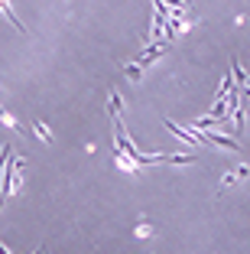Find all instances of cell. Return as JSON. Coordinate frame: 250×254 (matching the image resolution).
Masks as SVG:
<instances>
[{
	"label": "cell",
	"instance_id": "6da1fadb",
	"mask_svg": "<svg viewBox=\"0 0 250 254\" xmlns=\"http://www.w3.org/2000/svg\"><path fill=\"white\" fill-rule=\"evenodd\" d=\"M0 13L7 16V20H10V23H13V26H16V30H20V33H26V26H23V23H20V16H16V13H13V7H10L7 0H0Z\"/></svg>",
	"mask_w": 250,
	"mask_h": 254
},
{
	"label": "cell",
	"instance_id": "7a4b0ae2",
	"mask_svg": "<svg viewBox=\"0 0 250 254\" xmlns=\"http://www.w3.org/2000/svg\"><path fill=\"white\" fill-rule=\"evenodd\" d=\"M244 176H250V166H241V170L228 173V176H224V183H221V189H228V186H234V183H237V180H244Z\"/></svg>",
	"mask_w": 250,
	"mask_h": 254
},
{
	"label": "cell",
	"instance_id": "3957f363",
	"mask_svg": "<svg viewBox=\"0 0 250 254\" xmlns=\"http://www.w3.org/2000/svg\"><path fill=\"white\" fill-rule=\"evenodd\" d=\"M208 143H214V147H228L231 153H241V147H237L234 140H228V137H221V134H214V137H208Z\"/></svg>",
	"mask_w": 250,
	"mask_h": 254
},
{
	"label": "cell",
	"instance_id": "277c9868",
	"mask_svg": "<svg viewBox=\"0 0 250 254\" xmlns=\"http://www.w3.org/2000/svg\"><path fill=\"white\" fill-rule=\"evenodd\" d=\"M162 53H166V46H153L150 53H143V56H140V65H150V62H153V59H159Z\"/></svg>",
	"mask_w": 250,
	"mask_h": 254
},
{
	"label": "cell",
	"instance_id": "5b68a950",
	"mask_svg": "<svg viewBox=\"0 0 250 254\" xmlns=\"http://www.w3.org/2000/svg\"><path fill=\"white\" fill-rule=\"evenodd\" d=\"M0 121H3V124L10 127V130H20V124H16V121H13V118L7 114V108H3V105H0Z\"/></svg>",
	"mask_w": 250,
	"mask_h": 254
},
{
	"label": "cell",
	"instance_id": "8992f818",
	"mask_svg": "<svg viewBox=\"0 0 250 254\" xmlns=\"http://www.w3.org/2000/svg\"><path fill=\"white\" fill-rule=\"evenodd\" d=\"M124 72H127V75H130L133 82H140V78H143V75H140V65H127V68H124Z\"/></svg>",
	"mask_w": 250,
	"mask_h": 254
},
{
	"label": "cell",
	"instance_id": "52a82bcc",
	"mask_svg": "<svg viewBox=\"0 0 250 254\" xmlns=\"http://www.w3.org/2000/svg\"><path fill=\"white\" fill-rule=\"evenodd\" d=\"M36 134H39V137H43V140H52V134H49V127H46V124H43V121H39V124H36Z\"/></svg>",
	"mask_w": 250,
	"mask_h": 254
},
{
	"label": "cell",
	"instance_id": "ba28073f",
	"mask_svg": "<svg viewBox=\"0 0 250 254\" xmlns=\"http://www.w3.org/2000/svg\"><path fill=\"white\" fill-rule=\"evenodd\" d=\"M36 254H43V248H39V251H36Z\"/></svg>",
	"mask_w": 250,
	"mask_h": 254
}]
</instances>
